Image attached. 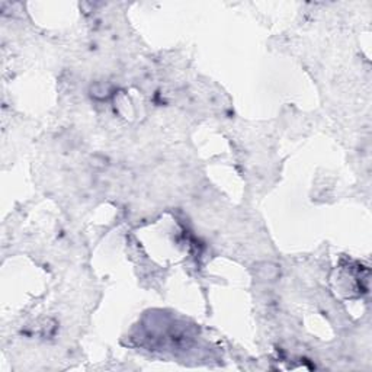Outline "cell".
Masks as SVG:
<instances>
[{"label":"cell","mask_w":372,"mask_h":372,"mask_svg":"<svg viewBox=\"0 0 372 372\" xmlns=\"http://www.w3.org/2000/svg\"><path fill=\"white\" fill-rule=\"evenodd\" d=\"M278 273H279L278 268L272 263H262L257 269V275L263 281H273L278 276Z\"/></svg>","instance_id":"obj_1"}]
</instances>
